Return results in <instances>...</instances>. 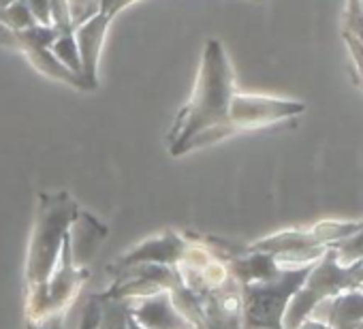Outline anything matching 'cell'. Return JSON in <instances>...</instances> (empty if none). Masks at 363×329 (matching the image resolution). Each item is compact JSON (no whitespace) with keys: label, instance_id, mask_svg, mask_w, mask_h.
Wrapping results in <instances>:
<instances>
[{"label":"cell","instance_id":"1","mask_svg":"<svg viewBox=\"0 0 363 329\" xmlns=\"http://www.w3.org/2000/svg\"><path fill=\"white\" fill-rule=\"evenodd\" d=\"M235 75L218 39H208L191 99L184 103L167 133L171 156H184L193 150L220 143L235 135L229 122Z\"/></svg>","mask_w":363,"mask_h":329},{"label":"cell","instance_id":"2","mask_svg":"<svg viewBox=\"0 0 363 329\" xmlns=\"http://www.w3.org/2000/svg\"><path fill=\"white\" fill-rule=\"evenodd\" d=\"M79 216H82V210L69 193H56V195L41 193L39 195L37 216H35L33 233L28 242L26 269H24L26 293L48 282L60 257L65 235L79 221Z\"/></svg>","mask_w":363,"mask_h":329},{"label":"cell","instance_id":"3","mask_svg":"<svg viewBox=\"0 0 363 329\" xmlns=\"http://www.w3.org/2000/svg\"><path fill=\"white\" fill-rule=\"evenodd\" d=\"M314 263L284 267L278 276L269 280L242 284L244 329H282L284 310L291 297L306 282Z\"/></svg>","mask_w":363,"mask_h":329},{"label":"cell","instance_id":"4","mask_svg":"<svg viewBox=\"0 0 363 329\" xmlns=\"http://www.w3.org/2000/svg\"><path fill=\"white\" fill-rule=\"evenodd\" d=\"M90 272L75 263V248L71 231L65 235L60 257L48 282L26 293V323H39L41 318L60 310H71L79 297Z\"/></svg>","mask_w":363,"mask_h":329},{"label":"cell","instance_id":"5","mask_svg":"<svg viewBox=\"0 0 363 329\" xmlns=\"http://www.w3.org/2000/svg\"><path fill=\"white\" fill-rule=\"evenodd\" d=\"M58 35H60V30L56 26L35 24L30 28H24V30H13L5 24H0V45L22 54L30 62L33 69L48 75L50 79L62 82L71 88H77L79 92H88L84 79L77 73H73L71 69H67L52 54L50 48L58 39Z\"/></svg>","mask_w":363,"mask_h":329},{"label":"cell","instance_id":"6","mask_svg":"<svg viewBox=\"0 0 363 329\" xmlns=\"http://www.w3.org/2000/svg\"><path fill=\"white\" fill-rule=\"evenodd\" d=\"M137 0H99L96 11L86 20L75 24V41L82 58V79L88 92L99 88V60L103 52V43L113 18Z\"/></svg>","mask_w":363,"mask_h":329},{"label":"cell","instance_id":"7","mask_svg":"<svg viewBox=\"0 0 363 329\" xmlns=\"http://www.w3.org/2000/svg\"><path fill=\"white\" fill-rule=\"evenodd\" d=\"M303 111H306V103H301V101L235 92L231 99L229 122L238 135V133L286 122L291 118L301 116Z\"/></svg>","mask_w":363,"mask_h":329},{"label":"cell","instance_id":"8","mask_svg":"<svg viewBox=\"0 0 363 329\" xmlns=\"http://www.w3.org/2000/svg\"><path fill=\"white\" fill-rule=\"evenodd\" d=\"M124 301L128 314L145 329H195V325L175 308L167 289L141 297H128Z\"/></svg>","mask_w":363,"mask_h":329},{"label":"cell","instance_id":"9","mask_svg":"<svg viewBox=\"0 0 363 329\" xmlns=\"http://www.w3.org/2000/svg\"><path fill=\"white\" fill-rule=\"evenodd\" d=\"M189 246V235L186 231H162L156 238L145 240L143 244H139L137 248H133L130 252H126L124 257H120L109 272H118L130 265H139V263H158V265H175L182 255H184Z\"/></svg>","mask_w":363,"mask_h":329},{"label":"cell","instance_id":"10","mask_svg":"<svg viewBox=\"0 0 363 329\" xmlns=\"http://www.w3.org/2000/svg\"><path fill=\"white\" fill-rule=\"evenodd\" d=\"M327 306L325 323L331 329H357L363 320V293L359 289H350L337 293L335 297L323 299Z\"/></svg>","mask_w":363,"mask_h":329},{"label":"cell","instance_id":"11","mask_svg":"<svg viewBox=\"0 0 363 329\" xmlns=\"http://www.w3.org/2000/svg\"><path fill=\"white\" fill-rule=\"evenodd\" d=\"M52 54L73 73H77L82 77V58H79V48L75 41V33H67V35H58V39L52 43Z\"/></svg>","mask_w":363,"mask_h":329},{"label":"cell","instance_id":"12","mask_svg":"<svg viewBox=\"0 0 363 329\" xmlns=\"http://www.w3.org/2000/svg\"><path fill=\"white\" fill-rule=\"evenodd\" d=\"M0 24H5L13 30H24L37 24L35 16L30 13V7L26 0H16L9 7H0Z\"/></svg>","mask_w":363,"mask_h":329},{"label":"cell","instance_id":"13","mask_svg":"<svg viewBox=\"0 0 363 329\" xmlns=\"http://www.w3.org/2000/svg\"><path fill=\"white\" fill-rule=\"evenodd\" d=\"M101 301H103V314L96 329H128L126 301L124 299H101Z\"/></svg>","mask_w":363,"mask_h":329},{"label":"cell","instance_id":"14","mask_svg":"<svg viewBox=\"0 0 363 329\" xmlns=\"http://www.w3.org/2000/svg\"><path fill=\"white\" fill-rule=\"evenodd\" d=\"M331 250L335 252V259L342 265H348V263H354V261H363V227L357 233H352V235L331 244Z\"/></svg>","mask_w":363,"mask_h":329},{"label":"cell","instance_id":"15","mask_svg":"<svg viewBox=\"0 0 363 329\" xmlns=\"http://www.w3.org/2000/svg\"><path fill=\"white\" fill-rule=\"evenodd\" d=\"M342 33L352 35L354 39L363 43V0H346Z\"/></svg>","mask_w":363,"mask_h":329},{"label":"cell","instance_id":"16","mask_svg":"<svg viewBox=\"0 0 363 329\" xmlns=\"http://www.w3.org/2000/svg\"><path fill=\"white\" fill-rule=\"evenodd\" d=\"M48 7H50L52 26H56L60 30V35L75 33V24H73L69 0H48Z\"/></svg>","mask_w":363,"mask_h":329},{"label":"cell","instance_id":"17","mask_svg":"<svg viewBox=\"0 0 363 329\" xmlns=\"http://www.w3.org/2000/svg\"><path fill=\"white\" fill-rule=\"evenodd\" d=\"M101 314H103V301L96 295H90L88 301H86V308L82 312L77 329H96L99 320H101Z\"/></svg>","mask_w":363,"mask_h":329},{"label":"cell","instance_id":"18","mask_svg":"<svg viewBox=\"0 0 363 329\" xmlns=\"http://www.w3.org/2000/svg\"><path fill=\"white\" fill-rule=\"evenodd\" d=\"M342 37H344V43H346L348 54L352 58V67H354L357 82L363 86V43L359 39H354L352 35H346V33H342Z\"/></svg>","mask_w":363,"mask_h":329},{"label":"cell","instance_id":"19","mask_svg":"<svg viewBox=\"0 0 363 329\" xmlns=\"http://www.w3.org/2000/svg\"><path fill=\"white\" fill-rule=\"evenodd\" d=\"M69 310H60L56 314H50L41 318L39 323H26V329H67Z\"/></svg>","mask_w":363,"mask_h":329},{"label":"cell","instance_id":"20","mask_svg":"<svg viewBox=\"0 0 363 329\" xmlns=\"http://www.w3.org/2000/svg\"><path fill=\"white\" fill-rule=\"evenodd\" d=\"M30 13L35 16L37 24L43 26H52V18H50V7H48V0H26Z\"/></svg>","mask_w":363,"mask_h":329},{"label":"cell","instance_id":"21","mask_svg":"<svg viewBox=\"0 0 363 329\" xmlns=\"http://www.w3.org/2000/svg\"><path fill=\"white\" fill-rule=\"evenodd\" d=\"M13 3H16V0H0V7H9Z\"/></svg>","mask_w":363,"mask_h":329},{"label":"cell","instance_id":"22","mask_svg":"<svg viewBox=\"0 0 363 329\" xmlns=\"http://www.w3.org/2000/svg\"><path fill=\"white\" fill-rule=\"evenodd\" d=\"M357 329H363V320H361V323H359V327H357Z\"/></svg>","mask_w":363,"mask_h":329},{"label":"cell","instance_id":"23","mask_svg":"<svg viewBox=\"0 0 363 329\" xmlns=\"http://www.w3.org/2000/svg\"><path fill=\"white\" fill-rule=\"evenodd\" d=\"M257 3H269V0H257Z\"/></svg>","mask_w":363,"mask_h":329}]
</instances>
